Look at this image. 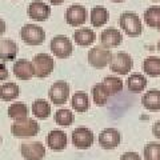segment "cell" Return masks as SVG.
Segmentation results:
<instances>
[{"label":"cell","instance_id":"obj_1","mask_svg":"<svg viewBox=\"0 0 160 160\" xmlns=\"http://www.w3.org/2000/svg\"><path fill=\"white\" fill-rule=\"evenodd\" d=\"M119 24L124 33L131 38H138L143 32L142 19L135 12H123L119 18Z\"/></svg>","mask_w":160,"mask_h":160},{"label":"cell","instance_id":"obj_2","mask_svg":"<svg viewBox=\"0 0 160 160\" xmlns=\"http://www.w3.org/2000/svg\"><path fill=\"white\" fill-rule=\"evenodd\" d=\"M39 131V123L29 118L23 120H15V123L11 126V132L15 138H32L38 135Z\"/></svg>","mask_w":160,"mask_h":160},{"label":"cell","instance_id":"obj_3","mask_svg":"<svg viewBox=\"0 0 160 160\" xmlns=\"http://www.w3.org/2000/svg\"><path fill=\"white\" fill-rule=\"evenodd\" d=\"M20 38L28 46H40L46 40V31L36 24H24L20 29Z\"/></svg>","mask_w":160,"mask_h":160},{"label":"cell","instance_id":"obj_4","mask_svg":"<svg viewBox=\"0 0 160 160\" xmlns=\"http://www.w3.org/2000/svg\"><path fill=\"white\" fill-rule=\"evenodd\" d=\"M32 66H33L35 76L42 79L48 78L55 68V60L48 53H38L33 56Z\"/></svg>","mask_w":160,"mask_h":160},{"label":"cell","instance_id":"obj_5","mask_svg":"<svg viewBox=\"0 0 160 160\" xmlns=\"http://www.w3.org/2000/svg\"><path fill=\"white\" fill-rule=\"evenodd\" d=\"M49 49H51L53 56L59 59H66L72 55L73 46L69 38H67L66 35H58L49 43Z\"/></svg>","mask_w":160,"mask_h":160},{"label":"cell","instance_id":"obj_6","mask_svg":"<svg viewBox=\"0 0 160 160\" xmlns=\"http://www.w3.org/2000/svg\"><path fill=\"white\" fill-rule=\"evenodd\" d=\"M109 69L118 75H127L132 69V58L127 52H118L112 55L111 62H109Z\"/></svg>","mask_w":160,"mask_h":160},{"label":"cell","instance_id":"obj_7","mask_svg":"<svg viewBox=\"0 0 160 160\" xmlns=\"http://www.w3.org/2000/svg\"><path fill=\"white\" fill-rule=\"evenodd\" d=\"M112 53L108 48H104L102 46L99 47H93L88 51V63L89 66L93 68H104L107 67L109 62H111Z\"/></svg>","mask_w":160,"mask_h":160},{"label":"cell","instance_id":"obj_8","mask_svg":"<svg viewBox=\"0 0 160 160\" xmlns=\"http://www.w3.org/2000/svg\"><path fill=\"white\" fill-rule=\"evenodd\" d=\"M49 100L56 104V106H63L67 103L69 98V84L64 80H59L55 82L51 88H49Z\"/></svg>","mask_w":160,"mask_h":160},{"label":"cell","instance_id":"obj_9","mask_svg":"<svg viewBox=\"0 0 160 160\" xmlns=\"http://www.w3.org/2000/svg\"><path fill=\"white\" fill-rule=\"evenodd\" d=\"M88 12L86 7L80 6V4H72L69 6L66 11V22L71 27H80L87 22Z\"/></svg>","mask_w":160,"mask_h":160},{"label":"cell","instance_id":"obj_10","mask_svg":"<svg viewBox=\"0 0 160 160\" xmlns=\"http://www.w3.org/2000/svg\"><path fill=\"white\" fill-rule=\"evenodd\" d=\"M27 13L28 18L35 22H46L51 16V6H48L42 0H33L32 3H29Z\"/></svg>","mask_w":160,"mask_h":160},{"label":"cell","instance_id":"obj_11","mask_svg":"<svg viewBox=\"0 0 160 160\" xmlns=\"http://www.w3.org/2000/svg\"><path fill=\"white\" fill-rule=\"evenodd\" d=\"M93 140V132L87 127H79L72 132V144L78 149H88Z\"/></svg>","mask_w":160,"mask_h":160},{"label":"cell","instance_id":"obj_12","mask_svg":"<svg viewBox=\"0 0 160 160\" xmlns=\"http://www.w3.org/2000/svg\"><path fill=\"white\" fill-rule=\"evenodd\" d=\"M20 152L26 160H43L46 156V147L40 142H28L22 144Z\"/></svg>","mask_w":160,"mask_h":160},{"label":"cell","instance_id":"obj_13","mask_svg":"<svg viewBox=\"0 0 160 160\" xmlns=\"http://www.w3.org/2000/svg\"><path fill=\"white\" fill-rule=\"evenodd\" d=\"M99 42L104 48H115L122 44L123 35L118 28H106L99 35Z\"/></svg>","mask_w":160,"mask_h":160},{"label":"cell","instance_id":"obj_14","mask_svg":"<svg viewBox=\"0 0 160 160\" xmlns=\"http://www.w3.org/2000/svg\"><path fill=\"white\" fill-rule=\"evenodd\" d=\"M120 132L116 128H106L99 135V144L104 149H113L120 144Z\"/></svg>","mask_w":160,"mask_h":160},{"label":"cell","instance_id":"obj_15","mask_svg":"<svg viewBox=\"0 0 160 160\" xmlns=\"http://www.w3.org/2000/svg\"><path fill=\"white\" fill-rule=\"evenodd\" d=\"M46 142L52 151H63V149L67 147L68 138H67V133L64 131L53 129V131H51L48 133Z\"/></svg>","mask_w":160,"mask_h":160},{"label":"cell","instance_id":"obj_16","mask_svg":"<svg viewBox=\"0 0 160 160\" xmlns=\"http://www.w3.org/2000/svg\"><path fill=\"white\" fill-rule=\"evenodd\" d=\"M19 53L18 44L11 39H0V60L12 62Z\"/></svg>","mask_w":160,"mask_h":160},{"label":"cell","instance_id":"obj_17","mask_svg":"<svg viewBox=\"0 0 160 160\" xmlns=\"http://www.w3.org/2000/svg\"><path fill=\"white\" fill-rule=\"evenodd\" d=\"M13 73H15V76L19 78L20 80L32 79L35 76L32 62H28V60H24V59L16 60V62L13 63Z\"/></svg>","mask_w":160,"mask_h":160},{"label":"cell","instance_id":"obj_18","mask_svg":"<svg viewBox=\"0 0 160 160\" xmlns=\"http://www.w3.org/2000/svg\"><path fill=\"white\" fill-rule=\"evenodd\" d=\"M73 40L80 47H88L96 42V33L91 28H79L73 32Z\"/></svg>","mask_w":160,"mask_h":160},{"label":"cell","instance_id":"obj_19","mask_svg":"<svg viewBox=\"0 0 160 160\" xmlns=\"http://www.w3.org/2000/svg\"><path fill=\"white\" fill-rule=\"evenodd\" d=\"M143 107L148 111H160V91L159 89H149L142 98Z\"/></svg>","mask_w":160,"mask_h":160},{"label":"cell","instance_id":"obj_20","mask_svg":"<svg viewBox=\"0 0 160 160\" xmlns=\"http://www.w3.org/2000/svg\"><path fill=\"white\" fill-rule=\"evenodd\" d=\"M109 20V12L106 7L98 6L91 9V26L92 27H102L106 26Z\"/></svg>","mask_w":160,"mask_h":160},{"label":"cell","instance_id":"obj_21","mask_svg":"<svg viewBox=\"0 0 160 160\" xmlns=\"http://www.w3.org/2000/svg\"><path fill=\"white\" fill-rule=\"evenodd\" d=\"M127 87L132 93H140L147 87V79L144 78V75L139 72L132 73L127 79Z\"/></svg>","mask_w":160,"mask_h":160},{"label":"cell","instance_id":"obj_22","mask_svg":"<svg viewBox=\"0 0 160 160\" xmlns=\"http://www.w3.org/2000/svg\"><path fill=\"white\" fill-rule=\"evenodd\" d=\"M71 106L76 112L84 113L89 108V98L86 92H75L71 99Z\"/></svg>","mask_w":160,"mask_h":160},{"label":"cell","instance_id":"obj_23","mask_svg":"<svg viewBox=\"0 0 160 160\" xmlns=\"http://www.w3.org/2000/svg\"><path fill=\"white\" fill-rule=\"evenodd\" d=\"M143 71L146 72L148 76L158 78L160 76V58L158 56H148L142 64Z\"/></svg>","mask_w":160,"mask_h":160},{"label":"cell","instance_id":"obj_24","mask_svg":"<svg viewBox=\"0 0 160 160\" xmlns=\"http://www.w3.org/2000/svg\"><path fill=\"white\" fill-rule=\"evenodd\" d=\"M32 113L38 119H47L51 115V106L48 104L47 100L44 99H36L32 103Z\"/></svg>","mask_w":160,"mask_h":160},{"label":"cell","instance_id":"obj_25","mask_svg":"<svg viewBox=\"0 0 160 160\" xmlns=\"http://www.w3.org/2000/svg\"><path fill=\"white\" fill-rule=\"evenodd\" d=\"M28 115H29V108L24 103H12L8 107V116L13 120L27 119Z\"/></svg>","mask_w":160,"mask_h":160},{"label":"cell","instance_id":"obj_26","mask_svg":"<svg viewBox=\"0 0 160 160\" xmlns=\"http://www.w3.org/2000/svg\"><path fill=\"white\" fill-rule=\"evenodd\" d=\"M108 98H109V95L106 91V88H104L103 83H96L95 84L93 88H92V100H93V103L96 104L98 107H103V106H106L107 104Z\"/></svg>","mask_w":160,"mask_h":160},{"label":"cell","instance_id":"obj_27","mask_svg":"<svg viewBox=\"0 0 160 160\" xmlns=\"http://www.w3.org/2000/svg\"><path fill=\"white\" fill-rule=\"evenodd\" d=\"M144 23L151 28H158L160 24V7L152 6L144 12Z\"/></svg>","mask_w":160,"mask_h":160},{"label":"cell","instance_id":"obj_28","mask_svg":"<svg viewBox=\"0 0 160 160\" xmlns=\"http://www.w3.org/2000/svg\"><path fill=\"white\" fill-rule=\"evenodd\" d=\"M103 86L109 96H113V95H118L123 89V82L118 76H107L103 82Z\"/></svg>","mask_w":160,"mask_h":160},{"label":"cell","instance_id":"obj_29","mask_svg":"<svg viewBox=\"0 0 160 160\" xmlns=\"http://www.w3.org/2000/svg\"><path fill=\"white\" fill-rule=\"evenodd\" d=\"M19 93V86L15 83H6L0 87V99L6 100V102H11V100L16 99Z\"/></svg>","mask_w":160,"mask_h":160},{"label":"cell","instance_id":"obj_30","mask_svg":"<svg viewBox=\"0 0 160 160\" xmlns=\"http://www.w3.org/2000/svg\"><path fill=\"white\" fill-rule=\"evenodd\" d=\"M55 120H56V123L59 126L69 127L73 123L75 116L69 109H58L56 113H55Z\"/></svg>","mask_w":160,"mask_h":160},{"label":"cell","instance_id":"obj_31","mask_svg":"<svg viewBox=\"0 0 160 160\" xmlns=\"http://www.w3.org/2000/svg\"><path fill=\"white\" fill-rule=\"evenodd\" d=\"M144 160H160V143L151 142L143 149Z\"/></svg>","mask_w":160,"mask_h":160},{"label":"cell","instance_id":"obj_32","mask_svg":"<svg viewBox=\"0 0 160 160\" xmlns=\"http://www.w3.org/2000/svg\"><path fill=\"white\" fill-rule=\"evenodd\" d=\"M120 160H142V158L136 152H126L120 156Z\"/></svg>","mask_w":160,"mask_h":160},{"label":"cell","instance_id":"obj_33","mask_svg":"<svg viewBox=\"0 0 160 160\" xmlns=\"http://www.w3.org/2000/svg\"><path fill=\"white\" fill-rule=\"evenodd\" d=\"M8 78V69L3 63H0V82L6 80Z\"/></svg>","mask_w":160,"mask_h":160},{"label":"cell","instance_id":"obj_34","mask_svg":"<svg viewBox=\"0 0 160 160\" xmlns=\"http://www.w3.org/2000/svg\"><path fill=\"white\" fill-rule=\"evenodd\" d=\"M152 135H155V136L160 140V120H158L152 126Z\"/></svg>","mask_w":160,"mask_h":160},{"label":"cell","instance_id":"obj_35","mask_svg":"<svg viewBox=\"0 0 160 160\" xmlns=\"http://www.w3.org/2000/svg\"><path fill=\"white\" fill-rule=\"evenodd\" d=\"M6 29H7V26H6V22H4V20L0 18V36H2V35L6 32Z\"/></svg>","mask_w":160,"mask_h":160},{"label":"cell","instance_id":"obj_36","mask_svg":"<svg viewBox=\"0 0 160 160\" xmlns=\"http://www.w3.org/2000/svg\"><path fill=\"white\" fill-rule=\"evenodd\" d=\"M48 3H51V4H53V6H59V4H63L66 0H47Z\"/></svg>","mask_w":160,"mask_h":160},{"label":"cell","instance_id":"obj_37","mask_svg":"<svg viewBox=\"0 0 160 160\" xmlns=\"http://www.w3.org/2000/svg\"><path fill=\"white\" fill-rule=\"evenodd\" d=\"M112 3H123V2H126V0H111Z\"/></svg>","mask_w":160,"mask_h":160},{"label":"cell","instance_id":"obj_38","mask_svg":"<svg viewBox=\"0 0 160 160\" xmlns=\"http://www.w3.org/2000/svg\"><path fill=\"white\" fill-rule=\"evenodd\" d=\"M158 49H159V52H160V40H159V43H158Z\"/></svg>","mask_w":160,"mask_h":160},{"label":"cell","instance_id":"obj_39","mask_svg":"<svg viewBox=\"0 0 160 160\" xmlns=\"http://www.w3.org/2000/svg\"><path fill=\"white\" fill-rule=\"evenodd\" d=\"M151 2H160V0H151Z\"/></svg>","mask_w":160,"mask_h":160},{"label":"cell","instance_id":"obj_40","mask_svg":"<svg viewBox=\"0 0 160 160\" xmlns=\"http://www.w3.org/2000/svg\"><path fill=\"white\" fill-rule=\"evenodd\" d=\"M158 29H159V32H160V24H159V27H158Z\"/></svg>","mask_w":160,"mask_h":160},{"label":"cell","instance_id":"obj_41","mask_svg":"<svg viewBox=\"0 0 160 160\" xmlns=\"http://www.w3.org/2000/svg\"><path fill=\"white\" fill-rule=\"evenodd\" d=\"M0 143H2V136H0Z\"/></svg>","mask_w":160,"mask_h":160}]
</instances>
